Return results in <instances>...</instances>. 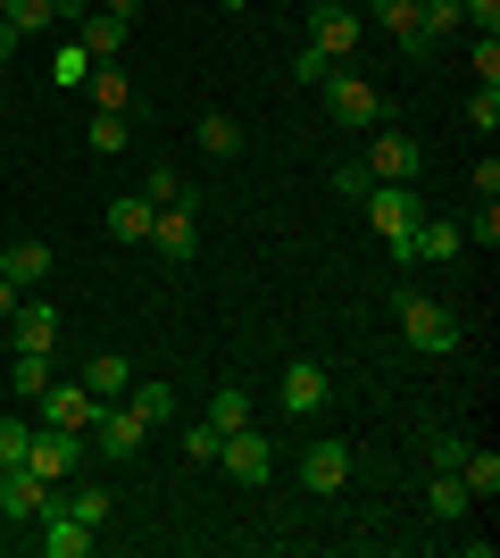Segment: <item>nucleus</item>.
<instances>
[{"label": "nucleus", "instance_id": "4be33fe9", "mask_svg": "<svg viewBox=\"0 0 500 558\" xmlns=\"http://www.w3.org/2000/svg\"><path fill=\"white\" fill-rule=\"evenodd\" d=\"M467 509H476V500H467V484H459L451 466H434V484H426V517H434V525H459Z\"/></svg>", "mask_w": 500, "mask_h": 558}, {"label": "nucleus", "instance_id": "5701e85b", "mask_svg": "<svg viewBox=\"0 0 500 558\" xmlns=\"http://www.w3.org/2000/svg\"><path fill=\"white\" fill-rule=\"evenodd\" d=\"M118 400H125V409H134V417H143V434H159V425L175 417V392H167L159 375H150V384H125Z\"/></svg>", "mask_w": 500, "mask_h": 558}, {"label": "nucleus", "instance_id": "c85d7f7f", "mask_svg": "<svg viewBox=\"0 0 500 558\" xmlns=\"http://www.w3.org/2000/svg\"><path fill=\"white\" fill-rule=\"evenodd\" d=\"M209 425H217V442H225V434H242V425H251V392H234V384H225V392L209 400Z\"/></svg>", "mask_w": 500, "mask_h": 558}, {"label": "nucleus", "instance_id": "9d476101", "mask_svg": "<svg viewBox=\"0 0 500 558\" xmlns=\"http://www.w3.org/2000/svg\"><path fill=\"white\" fill-rule=\"evenodd\" d=\"M342 484H351V442H342V434H317V442L301 450V492L333 500Z\"/></svg>", "mask_w": 500, "mask_h": 558}, {"label": "nucleus", "instance_id": "6e6552de", "mask_svg": "<svg viewBox=\"0 0 500 558\" xmlns=\"http://www.w3.org/2000/svg\"><path fill=\"white\" fill-rule=\"evenodd\" d=\"M25 466H34L42 484H68L75 466H84V434H68V425H42V417H34V450H25Z\"/></svg>", "mask_w": 500, "mask_h": 558}, {"label": "nucleus", "instance_id": "6ab92c4d", "mask_svg": "<svg viewBox=\"0 0 500 558\" xmlns=\"http://www.w3.org/2000/svg\"><path fill=\"white\" fill-rule=\"evenodd\" d=\"M459 484H467V500H500V450H459V466H451Z\"/></svg>", "mask_w": 500, "mask_h": 558}, {"label": "nucleus", "instance_id": "ea45409f", "mask_svg": "<svg viewBox=\"0 0 500 558\" xmlns=\"http://www.w3.org/2000/svg\"><path fill=\"white\" fill-rule=\"evenodd\" d=\"M143 201H159V209H167V201H184V175H175V167H150Z\"/></svg>", "mask_w": 500, "mask_h": 558}, {"label": "nucleus", "instance_id": "39448f33", "mask_svg": "<svg viewBox=\"0 0 500 558\" xmlns=\"http://www.w3.org/2000/svg\"><path fill=\"white\" fill-rule=\"evenodd\" d=\"M367 175L376 184H417V167H426V150H417V134H392V125H367Z\"/></svg>", "mask_w": 500, "mask_h": 558}, {"label": "nucleus", "instance_id": "c03bdc74", "mask_svg": "<svg viewBox=\"0 0 500 558\" xmlns=\"http://www.w3.org/2000/svg\"><path fill=\"white\" fill-rule=\"evenodd\" d=\"M93 9H109V17H125V25L143 17V0H93Z\"/></svg>", "mask_w": 500, "mask_h": 558}, {"label": "nucleus", "instance_id": "f03ea898", "mask_svg": "<svg viewBox=\"0 0 500 558\" xmlns=\"http://www.w3.org/2000/svg\"><path fill=\"white\" fill-rule=\"evenodd\" d=\"M317 100H326V117H333V125H351V134H367V125H392V100H383L367 75H351V68H333L326 84H317Z\"/></svg>", "mask_w": 500, "mask_h": 558}, {"label": "nucleus", "instance_id": "7ed1b4c3", "mask_svg": "<svg viewBox=\"0 0 500 558\" xmlns=\"http://www.w3.org/2000/svg\"><path fill=\"white\" fill-rule=\"evenodd\" d=\"M358 43H367V17H358L351 0H326V9H309V50H326L333 68H351Z\"/></svg>", "mask_w": 500, "mask_h": 558}, {"label": "nucleus", "instance_id": "7c9ffc66", "mask_svg": "<svg viewBox=\"0 0 500 558\" xmlns=\"http://www.w3.org/2000/svg\"><path fill=\"white\" fill-rule=\"evenodd\" d=\"M459 242H484V251L500 242V209H492V201H476V209L459 217Z\"/></svg>", "mask_w": 500, "mask_h": 558}, {"label": "nucleus", "instance_id": "a878e982", "mask_svg": "<svg viewBox=\"0 0 500 558\" xmlns=\"http://www.w3.org/2000/svg\"><path fill=\"white\" fill-rule=\"evenodd\" d=\"M84 84H93V109H118V117H134V75H125L118 59H109V68H93Z\"/></svg>", "mask_w": 500, "mask_h": 558}, {"label": "nucleus", "instance_id": "dca6fc26", "mask_svg": "<svg viewBox=\"0 0 500 558\" xmlns=\"http://www.w3.org/2000/svg\"><path fill=\"white\" fill-rule=\"evenodd\" d=\"M75 43H84V59H93V68H109V59L125 50V17H109V9H84V17H75Z\"/></svg>", "mask_w": 500, "mask_h": 558}, {"label": "nucleus", "instance_id": "9b49d317", "mask_svg": "<svg viewBox=\"0 0 500 558\" xmlns=\"http://www.w3.org/2000/svg\"><path fill=\"white\" fill-rule=\"evenodd\" d=\"M217 466H225L234 484H267V475H276V442H267L259 425H242V434L217 442Z\"/></svg>", "mask_w": 500, "mask_h": 558}, {"label": "nucleus", "instance_id": "72a5a7b5", "mask_svg": "<svg viewBox=\"0 0 500 558\" xmlns=\"http://www.w3.org/2000/svg\"><path fill=\"white\" fill-rule=\"evenodd\" d=\"M417 25H426V43L459 34V0H417Z\"/></svg>", "mask_w": 500, "mask_h": 558}, {"label": "nucleus", "instance_id": "a211bd4d", "mask_svg": "<svg viewBox=\"0 0 500 558\" xmlns=\"http://www.w3.org/2000/svg\"><path fill=\"white\" fill-rule=\"evenodd\" d=\"M0 276L17 283V292H34V283L50 276V242H34V233H25V242H9V251H0Z\"/></svg>", "mask_w": 500, "mask_h": 558}, {"label": "nucleus", "instance_id": "09e8293b", "mask_svg": "<svg viewBox=\"0 0 500 558\" xmlns=\"http://www.w3.org/2000/svg\"><path fill=\"white\" fill-rule=\"evenodd\" d=\"M301 9H326V0H301Z\"/></svg>", "mask_w": 500, "mask_h": 558}, {"label": "nucleus", "instance_id": "4468645a", "mask_svg": "<svg viewBox=\"0 0 500 558\" xmlns=\"http://www.w3.org/2000/svg\"><path fill=\"white\" fill-rule=\"evenodd\" d=\"M317 409H326V367H317V359H292L284 367V417L301 425V417H317Z\"/></svg>", "mask_w": 500, "mask_h": 558}, {"label": "nucleus", "instance_id": "c756f323", "mask_svg": "<svg viewBox=\"0 0 500 558\" xmlns=\"http://www.w3.org/2000/svg\"><path fill=\"white\" fill-rule=\"evenodd\" d=\"M25 450H34V417L0 409V466H25Z\"/></svg>", "mask_w": 500, "mask_h": 558}, {"label": "nucleus", "instance_id": "de8ad7c7", "mask_svg": "<svg viewBox=\"0 0 500 558\" xmlns=\"http://www.w3.org/2000/svg\"><path fill=\"white\" fill-rule=\"evenodd\" d=\"M217 9H251V0H217Z\"/></svg>", "mask_w": 500, "mask_h": 558}, {"label": "nucleus", "instance_id": "aec40b11", "mask_svg": "<svg viewBox=\"0 0 500 558\" xmlns=\"http://www.w3.org/2000/svg\"><path fill=\"white\" fill-rule=\"evenodd\" d=\"M9 326H17V350H59V308L50 301H17Z\"/></svg>", "mask_w": 500, "mask_h": 558}, {"label": "nucleus", "instance_id": "4c0bfd02", "mask_svg": "<svg viewBox=\"0 0 500 558\" xmlns=\"http://www.w3.org/2000/svg\"><path fill=\"white\" fill-rule=\"evenodd\" d=\"M476 84L500 93V34H476Z\"/></svg>", "mask_w": 500, "mask_h": 558}, {"label": "nucleus", "instance_id": "a19ab883", "mask_svg": "<svg viewBox=\"0 0 500 558\" xmlns=\"http://www.w3.org/2000/svg\"><path fill=\"white\" fill-rule=\"evenodd\" d=\"M459 450H467V442H459V434H442V425L426 434V459H434V466H459Z\"/></svg>", "mask_w": 500, "mask_h": 558}, {"label": "nucleus", "instance_id": "58836bf2", "mask_svg": "<svg viewBox=\"0 0 500 558\" xmlns=\"http://www.w3.org/2000/svg\"><path fill=\"white\" fill-rule=\"evenodd\" d=\"M292 75H301V84H326V75H333V59H326V50H309V43H301V50H292Z\"/></svg>", "mask_w": 500, "mask_h": 558}, {"label": "nucleus", "instance_id": "412c9836", "mask_svg": "<svg viewBox=\"0 0 500 558\" xmlns=\"http://www.w3.org/2000/svg\"><path fill=\"white\" fill-rule=\"evenodd\" d=\"M192 142H200V159H217V167H225V159H242V125H234L225 109H209V117H200V125H192Z\"/></svg>", "mask_w": 500, "mask_h": 558}, {"label": "nucleus", "instance_id": "423d86ee", "mask_svg": "<svg viewBox=\"0 0 500 558\" xmlns=\"http://www.w3.org/2000/svg\"><path fill=\"white\" fill-rule=\"evenodd\" d=\"M150 251H159L167 267H192V251H200V201H192V192L150 217Z\"/></svg>", "mask_w": 500, "mask_h": 558}, {"label": "nucleus", "instance_id": "0eeeda50", "mask_svg": "<svg viewBox=\"0 0 500 558\" xmlns=\"http://www.w3.org/2000/svg\"><path fill=\"white\" fill-rule=\"evenodd\" d=\"M50 500H59V484H42L34 466H0V525H17V534H25Z\"/></svg>", "mask_w": 500, "mask_h": 558}, {"label": "nucleus", "instance_id": "49530a36", "mask_svg": "<svg viewBox=\"0 0 500 558\" xmlns=\"http://www.w3.org/2000/svg\"><path fill=\"white\" fill-rule=\"evenodd\" d=\"M50 9H59V17H84V9H93V0H50Z\"/></svg>", "mask_w": 500, "mask_h": 558}, {"label": "nucleus", "instance_id": "cd10ccee", "mask_svg": "<svg viewBox=\"0 0 500 558\" xmlns=\"http://www.w3.org/2000/svg\"><path fill=\"white\" fill-rule=\"evenodd\" d=\"M84 142H93L100 159H118L125 142H134V117H118V109H93V125H84Z\"/></svg>", "mask_w": 500, "mask_h": 558}, {"label": "nucleus", "instance_id": "bb28decb", "mask_svg": "<svg viewBox=\"0 0 500 558\" xmlns=\"http://www.w3.org/2000/svg\"><path fill=\"white\" fill-rule=\"evenodd\" d=\"M9 392H17V400L50 392V350H17V359H9Z\"/></svg>", "mask_w": 500, "mask_h": 558}, {"label": "nucleus", "instance_id": "b1692460", "mask_svg": "<svg viewBox=\"0 0 500 558\" xmlns=\"http://www.w3.org/2000/svg\"><path fill=\"white\" fill-rule=\"evenodd\" d=\"M75 384H84L93 400H118L125 384H134V367H125L118 350H100V359H84V375H75Z\"/></svg>", "mask_w": 500, "mask_h": 558}, {"label": "nucleus", "instance_id": "c9c22d12", "mask_svg": "<svg viewBox=\"0 0 500 558\" xmlns=\"http://www.w3.org/2000/svg\"><path fill=\"white\" fill-rule=\"evenodd\" d=\"M333 192H342V201H367V192H376L367 159H342V167H333Z\"/></svg>", "mask_w": 500, "mask_h": 558}, {"label": "nucleus", "instance_id": "2eb2a0df", "mask_svg": "<svg viewBox=\"0 0 500 558\" xmlns=\"http://www.w3.org/2000/svg\"><path fill=\"white\" fill-rule=\"evenodd\" d=\"M367 17H376L383 34L408 50V59H426V50H434V43H426V25H417V0H367Z\"/></svg>", "mask_w": 500, "mask_h": 558}, {"label": "nucleus", "instance_id": "2f4dec72", "mask_svg": "<svg viewBox=\"0 0 500 558\" xmlns=\"http://www.w3.org/2000/svg\"><path fill=\"white\" fill-rule=\"evenodd\" d=\"M84 75H93V59H84V43H68V50H59V59H50V84H59V93H75Z\"/></svg>", "mask_w": 500, "mask_h": 558}, {"label": "nucleus", "instance_id": "e433bc0d", "mask_svg": "<svg viewBox=\"0 0 500 558\" xmlns=\"http://www.w3.org/2000/svg\"><path fill=\"white\" fill-rule=\"evenodd\" d=\"M184 459H192V466H217V425H209V417L184 425Z\"/></svg>", "mask_w": 500, "mask_h": 558}, {"label": "nucleus", "instance_id": "f3484780", "mask_svg": "<svg viewBox=\"0 0 500 558\" xmlns=\"http://www.w3.org/2000/svg\"><path fill=\"white\" fill-rule=\"evenodd\" d=\"M150 217H159V201H143V192H118L100 226H109V242H150Z\"/></svg>", "mask_w": 500, "mask_h": 558}, {"label": "nucleus", "instance_id": "37998d69", "mask_svg": "<svg viewBox=\"0 0 500 558\" xmlns=\"http://www.w3.org/2000/svg\"><path fill=\"white\" fill-rule=\"evenodd\" d=\"M17 301H25V292H17V283H9V276H0V326L17 317Z\"/></svg>", "mask_w": 500, "mask_h": 558}, {"label": "nucleus", "instance_id": "393cba45", "mask_svg": "<svg viewBox=\"0 0 500 558\" xmlns=\"http://www.w3.org/2000/svg\"><path fill=\"white\" fill-rule=\"evenodd\" d=\"M59 500H68L84 525H109V517H118V492H109V484H75V475H68V484H59Z\"/></svg>", "mask_w": 500, "mask_h": 558}, {"label": "nucleus", "instance_id": "f257e3e1", "mask_svg": "<svg viewBox=\"0 0 500 558\" xmlns=\"http://www.w3.org/2000/svg\"><path fill=\"white\" fill-rule=\"evenodd\" d=\"M392 317H401V342L417 350V359H451V350H459V317L434 301V292H401Z\"/></svg>", "mask_w": 500, "mask_h": 558}, {"label": "nucleus", "instance_id": "1a4fd4ad", "mask_svg": "<svg viewBox=\"0 0 500 558\" xmlns=\"http://www.w3.org/2000/svg\"><path fill=\"white\" fill-rule=\"evenodd\" d=\"M143 417H134V409H125V400H100V417H93V450L109 466H125V459H143Z\"/></svg>", "mask_w": 500, "mask_h": 558}, {"label": "nucleus", "instance_id": "a18cd8bd", "mask_svg": "<svg viewBox=\"0 0 500 558\" xmlns=\"http://www.w3.org/2000/svg\"><path fill=\"white\" fill-rule=\"evenodd\" d=\"M17 43H25V34H17V25H9V17H0V68L17 59Z\"/></svg>", "mask_w": 500, "mask_h": 558}, {"label": "nucleus", "instance_id": "f8f14e48", "mask_svg": "<svg viewBox=\"0 0 500 558\" xmlns=\"http://www.w3.org/2000/svg\"><path fill=\"white\" fill-rule=\"evenodd\" d=\"M358 209H367V226H376L383 242H401V233L426 217V209H417V184H376L367 201H358Z\"/></svg>", "mask_w": 500, "mask_h": 558}, {"label": "nucleus", "instance_id": "20e7f679", "mask_svg": "<svg viewBox=\"0 0 500 558\" xmlns=\"http://www.w3.org/2000/svg\"><path fill=\"white\" fill-rule=\"evenodd\" d=\"M25 534H34V550H42V558H93L100 525H84V517H75L68 500H50V509L34 517V525H25Z\"/></svg>", "mask_w": 500, "mask_h": 558}, {"label": "nucleus", "instance_id": "79ce46f5", "mask_svg": "<svg viewBox=\"0 0 500 558\" xmlns=\"http://www.w3.org/2000/svg\"><path fill=\"white\" fill-rule=\"evenodd\" d=\"M476 201H500V159H476Z\"/></svg>", "mask_w": 500, "mask_h": 558}, {"label": "nucleus", "instance_id": "f704fd0d", "mask_svg": "<svg viewBox=\"0 0 500 558\" xmlns=\"http://www.w3.org/2000/svg\"><path fill=\"white\" fill-rule=\"evenodd\" d=\"M467 125H476V134H500V93H492V84L467 93Z\"/></svg>", "mask_w": 500, "mask_h": 558}, {"label": "nucleus", "instance_id": "ddd939ff", "mask_svg": "<svg viewBox=\"0 0 500 558\" xmlns=\"http://www.w3.org/2000/svg\"><path fill=\"white\" fill-rule=\"evenodd\" d=\"M93 417H100V400L84 392V384H59V375H50V392H42V425H68V434H93Z\"/></svg>", "mask_w": 500, "mask_h": 558}, {"label": "nucleus", "instance_id": "473e14b6", "mask_svg": "<svg viewBox=\"0 0 500 558\" xmlns=\"http://www.w3.org/2000/svg\"><path fill=\"white\" fill-rule=\"evenodd\" d=\"M9 25H17L25 43H34L42 25H59V9H50V0H9Z\"/></svg>", "mask_w": 500, "mask_h": 558}]
</instances>
